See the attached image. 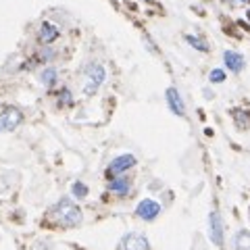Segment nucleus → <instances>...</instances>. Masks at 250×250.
<instances>
[{
  "instance_id": "f257e3e1",
  "label": "nucleus",
  "mask_w": 250,
  "mask_h": 250,
  "mask_svg": "<svg viewBox=\"0 0 250 250\" xmlns=\"http://www.w3.org/2000/svg\"><path fill=\"white\" fill-rule=\"evenodd\" d=\"M50 219L62 228H75L82 223V210L71 198H61L50 208Z\"/></svg>"
},
{
  "instance_id": "f03ea898",
  "label": "nucleus",
  "mask_w": 250,
  "mask_h": 250,
  "mask_svg": "<svg viewBox=\"0 0 250 250\" xmlns=\"http://www.w3.org/2000/svg\"><path fill=\"white\" fill-rule=\"evenodd\" d=\"M83 73H85L83 94L85 96H92V94H96V90L103 85L104 77H106V71H104V67L100 65V62H90V65L83 69Z\"/></svg>"
},
{
  "instance_id": "7ed1b4c3",
  "label": "nucleus",
  "mask_w": 250,
  "mask_h": 250,
  "mask_svg": "<svg viewBox=\"0 0 250 250\" xmlns=\"http://www.w3.org/2000/svg\"><path fill=\"white\" fill-rule=\"evenodd\" d=\"M23 115L17 106H4L0 111V131H15L21 125Z\"/></svg>"
},
{
  "instance_id": "20e7f679",
  "label": "nucleus",
  "mask_w": 250,
  "mask_h": 250,
  "mask_svg": "<svg viewBox=\"0 0 250 250\" xmlns=\"http://www.w3.org/2000/svg\"><path fill=\"white\" fill-rule=\"evenodd\" d=\"M136 165V156L134 154H121V156H117V159L108 165L106 169V175L108 177H119L121 173H125V171H129L131 167Z\"/></svg>"
},
{
  "instance_id": "39448f33",
  "label": "nucleus",
  "mask_w": 250,
  "mask_h": 250,
  "mask_svg": "<svg viewBox=\"0 0 250 250\" xmlns=\"http://www.w3.org/2000/svg\"><path fill=\"white\" fill-rule=\"evenodd\" d=\"M159 213H161V205L156 200H150V198L142 200L138 205V208H136V215L140 219H144V221H152V219H156Z\"/></svg>"
},
{
  "instance_id": "423d86ee",
  "label": "nucleus",
  "mask_w": 250,
  "mask_h": 250,
  "mask_svg": "<svg viewBox=\"0 0 250 250\" xmlns=\"http://www.w3.org/2000/svg\"><path fill=\"white\" fill-rule=\"evenodd\" d=\"M148 240L140 233H127L123 238V244H121V250H148Z\"/></svg>"
},
{
  "instance_id": "0eeeda50",
  "label": "nucleus",
  "mask_w": 250,
  "mask_h": 250,
  "mask_svg": "<svg viewBox=\"0 0 250 250\" xmlns=\"http://www.w3.org/2000/svg\"><path fill=\"white\" fill-rule=\"evenodd\" d=\"M38 38H40L42 44H52L59 38V27L50 21H44L40 25V29H38Z\"/></svg>"
},
{
  "instance_id": "6e6552de",
  "label": "nucleus",
  "mask_w": 250,
  "mask_h": 250,
  "mask_svg": "<svg viewBox=\"0 0 250 250\" xmlns=\"http://www.w3.org/2000/svg\"><path fill=\"white\" fill-rule=\"evenodd\" d=\"M129 188H131V182L129 177H113L111 182H108V190H111L113 194H117V196H127L129 194Z\"/></svg>"
},
{
  "instance_id": "1a4fd4ad",
  "label": "nucleus",
  "mask_w": 250,
  "mask_h": 250,
  "mask_svg": "<svg viewBox=\"0 0 250 250\" xmlns=\"http://www.w3.org/2000/svg\"><path fill=\"white\" fill-rule=\"evenodd\" d=\"M167 104H169V108H171V111H173L177 117H182V115L186 113L184 100H182V96H179V92H177L175 88H169V90H167Z\"/></svg>"
},
{
  "instance_id": "9d476101",
  "label": "nucleus",
  "mask_w": 250,
  "mask_h": 250,
  "mask_svg": "<svg viewBox=\"0 0 250 250\" xmlns=\"http://www.w3.org/2000/svg\"><path fill=\"white\" fill-rule=\"evenodd\" d=\"M223 59H225V65H228V69H231L233 73H240L242 69H244V57L242 54H238V52H233V50H228L223 54Z\"/></svg>"
},
{
  "instance_id": "9b49d317",
  "label": "nucleus",
  "mask_w": 250,
  "mask_h": 250,
  "mask_svg": "<svg viewBox=\"0 0 250 250\" xmlns=\"http://www.w3.org/2000/svg\"><path fill=\"white\" fill-rule=\"evenodd\" d=\"M210 238L217 246L223 244V225H221V217L219 213H213L210 215Z\"/></svg>"
},
{
  "instance_id": "f8f14e48",
  "label": "nucleus",
  "mask_w": 250,
  "mask_h": 250,
  "mask_svg": "<svg viewBox=\"0 0 250 250\" xmlns=\"http://www.w3.org/2000/svg\"><path fill=\"white\" fill-rule=\"evenodd\" d=\"M57 77H59L57 69H54V67H46L44 71L40 73V82H42V85H46V88H52V85L57 83Z\"/></svg>"
},
{
  "instance_id": "ddd939ff",
  "label": "nucleus",
  "mask_w": 250,
  "mask_h": 250,
  "mask_svg": "<svg viewBox=\"0 0 250 250\" xmlns=\"http://www.w3.org/2000/svg\"><path fill=\"white\" fill-rule=\"evenodd\" d=\"M233 121H236L238 129H246V127H250V113L242 111V108H236V111H233Z\"/></svg>"
},
{
  "instance_id": "4468645a",
  "label": "nucleus",
  "mask_w": 250,
  "mask_h": 250,
  "mask_svg": "<svg viewBox=\"0 0 250 250\" xmlns=\"http://www.w3.org/2000/svg\"><path fill=\"white\" fill-rule=\"evenodd\" d=\"M233 246L236 250H250V231H238Z\"/></svg>"
},
{
  "instance_id": "2eb2a0df",
  "label": "nucleus",
  "mask_w": 250,
  "mask_h": 250,
  "mask_svg": "<svg viewBox=\"0 0 250 250\" xmlns=\"http://www.w3.org/2000/svg\"><path fill=\"white\" fill-rule=\"evenodd\" d=\"M71 192H73L75 198H85V196H88V186L82 184V182H75L71 186Z\"/></svg>"
},
{
  "instance_id": "dca6fc26",
  "label": "nucleus",
  "mask_w": 250,
  "mask_h": 250,
  "mask_svg": "<svg viewBox=\"0 0 250 250\" xmlns=\"http://www.w3.org/2000/svg\"><path fill=\"white\" fill-rule=\"evenodd\" d=\"M186 40H188V44H192L196 50H202V52L208 50V46L205 44V40H198V38H194V36H186Z\"/></svg>"
},
{
  "instance_id": "f3484780",
  "label": "nucleus",
  "mask_w": 250,
  "mask_h": 250,
  "mask_svg": "<svg viewBox=\"0 0 250 250\" xmlns=\"http://www.w3.org/2000/svg\"><path fill=\"white\" fill-rule=\"evenodd\" d=\"M59 104L65 106V104H73V98H71V92H69L67 88L59 92Z\"/></svg>"
},
{
  "instance_id": "a211bd4d",
  "label": "nucleus",
  "mask_w": 250,
  "mask_h": 250,
  "mask_svg": "<svg viewBox=\"0 0 250 250\" xmlns=\"http://www.w3.org/2000/svg\"><path fill=\"white\" fill-rule=\"evenodd\" d=\"M208 80H210V83H221V82H225V73L221 69H215V71H210Z\"/></svg>"
},
{
  "instance_id": "6ab92c4d",
  "label": "nucleus",
  "mask_w": 250,
  "mask_h": 250,
  "mask_svg": "<svg viewBox=\"0 0 250 250\" xmlns=\"http://www.w3.org/2000/svg\"><path fill=\"white\" fill-rule=\"evenodd\" d=\"M240 2H250V0H240Z\"/></svg>"
},
{
  "instance_id": "aec40b11",
  "label": "nucleus",
  "mask_w": 250,
  "mask_h": 250,
  "mask_svg": "<svg viewBox=\"0 0 250 250\" xmlns=\"http://www.w3.org/2000/svg\"><path fill=\"white\" fill-rule=\"evenodd\" d=\"M248 19H250V11H248Z\"/></svg>"
},
{
  "instance_id": "412c9836",
  "label": "nucleus",
  "mask_w": 250,
  "mask_h": 250,
  "mask_svg": "<svg viewBox=\"0 0 250 250\" xmlns=\"http://www.w3.org/2000/svg\"><path fill=\"white\" fill-rule=\"evenodd\" d=\"M248 217H250V208H248Z\"/></svg>"
}]
</instances>
